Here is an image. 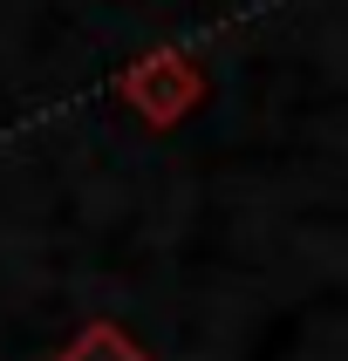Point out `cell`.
Here are the masks:
<instances>
[{
	"instance_id": "2",
	"label": "cell",
	"mask_w": 348,
	"mask_h": 361,
	"mask_svg": "<svg viewBox=\"0 0 348 361\" xmlns=\"http://www.w3.org/2000/svg\"><path fill=\"white\" fill-rule=\"evenodd\" d=\"M55 361H157V355H150L137 334H123L116 321H89V327H82V334L61 348Z\"/></svg>"
},
{
	"instance_id": "1",
	"label": "cell",
	"mask_w": 348,
	"mask_h": 361,
	"mask_svg": "<svg viewBox=\"0 0 348 361\" xmlns=\"http://www.w3.org/2000/svg\"><path fill=\"white\" fill-rule=\"evenodd\" d=\"M205 96H212L205 61L184 55V48H150V55H137L116 75V102H123V109H137L150 130H178Z\"/></svg>"
}]
</instances>
